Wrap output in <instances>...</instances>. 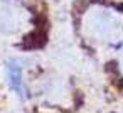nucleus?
Instances as JSON below:
<instances>
[{
    "instance_id": "f257e3e1",
    "label": "nucleus",
    "mask_w": 123,
    "mask_h": 113,
    "mask_svg": "<svg viewBox=\"0 0 123 113\" xmlns=\"http://www.w3.org/2000/svg\"><path fill=\"white\" fill-rule=\"evenodd\" d=\"M68 24L83 54L106 61L123 52V0H71Z\"/></svg>"
},
{
    "instance_id": "f03ea898",
    "label": "nucleus",
    "mask_w": 123,
    "mask_h": 113,
    "mask_svg": "<svg viewBox=\"0 0 123 113\" xmlns=\"http://www.w3.org/2000/svg\"><path fill=\"white\" fill-rule=\"evenodd\" d=\"M56 32L49 0H0V47L10 54H41Z\"/></svg>"
},
{
    "instance_id": "7ed1b4c3",
    "label": "nucleus",
    "mask_w": 123,
    "mask_h": 113,
    "mask_svg": "<svg viewBox=\"0 0 123 113\" xmlns=\"http://www.w3.org/2000/svg\"><path fill=\"white\" fill-rule=\"evenodd\" d=\"M103 69L111 84L120 89V93H123V52L103 61Z\"/></svg>"
}]
</instances>
